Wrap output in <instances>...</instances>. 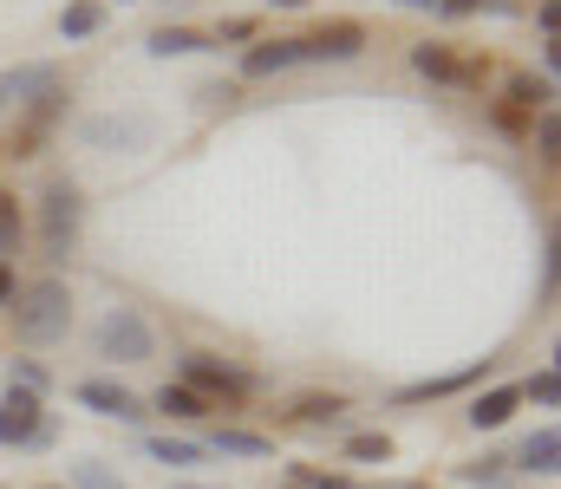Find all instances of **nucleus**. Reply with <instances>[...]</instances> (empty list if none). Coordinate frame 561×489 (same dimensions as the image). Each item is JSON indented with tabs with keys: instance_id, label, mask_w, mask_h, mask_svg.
Segmentation results:
<instances>
[{
	"instance_id": "obj_1",
	"label": "nucleus",
	"mask_w": 561,
	"mask_h": 489,
	"mask_svg": "<svg viewBox=\"0 0 561 489\" xmlns=\"http://www.w3.org/2000/svg\"><path fill=\"white\" fill-rule=\"evenodd\" d=\"M7 314H13V339L20 346H53V339L72 333V294H66V281H33V288L13 294Z\"/></svg>"
},
{
	"instance_id": "obj_2",
	"label": "nucleus",
	"mask_w": 561,
	"mask_h": 489,
	"mask_svg": "<svg viewBox=\"0 0 561 489\" xmlns=\"http://www.w3.org/2000/svg\"><path fill=\"white\" fill-rule=\"evenodd\" d=\"M79 229H85V196H79V183H46V196H39V248H46V261H66L72 248H79Z\"/></svg>"
},
{
	"instance_id": "obj_3",
	"label": "nucleus",
	"mask_w": 561,
	"mask_h": 489,
	"mask_svg": "<svg viewBox=\"0 0 561 489\" xmlns=\"http://www.w3.org/2000/svg\"><path fill=\"white\" fill-rule=\"evenodd\" d=\"M92 346H99V359H112V365H144L150 352H157V333L144 321L138 307H112L99 333H92Z\"/></svg>"
},
{
	"instance_id": "obj_4",
	"label": "nucleus",
	"mask_w": 561,
	"mask_h": 489,
	"mask_svg": "<svg viewBox=\"0 0 561 489\" xmlns=\"http://www.w3.org/2000/svg\"><path fill=\"white\" fill-rule=\"evenodd\" d=\"M183 385L196 392V398H222V405H236V398H249L255 392V379L249 372H236V365H222V359H209V352H183Z\"/></svg>"
},
{
	"instance_id": "obj_5",
	"label": "nucleus",
	"mask_w": 561,
	"mask_h": 489,
	"mask_svg": "<svg viewBox=\"0 0 561 489\" xmlns=\"http://www.w3.org/2000/svg\"><path fill=\"white\" fill-rule=\"evenodd\" d=\"M53 431H46V411H39V392H20V385H7V398H0V444H26V451H39Z\"/></svg>"
},
{
	"instance_id": "obj_6",
	"label": "nucleus",
	"mask_w": 561,
	"mask_h": 489,
	"mask_svg": "<svg viewBox=\"0 0 561 489\" xmlns=\"http://www.w3.org/2000/svg\"><path fill=\"white\" fill-rule=\"evenodd\" d=\"M366 53V26L359 20H333L320 33H300V59L307 66H340V59H359Z\"/></svg>"
},
{
	"instance_id": "obj_7",
	"label": "nucleus",
	"mask_w": 561,
	"mask_h": 489,
	"mask_svg": "<svg viewBox=\"0 0 561 489\" xmlns=\"http://www.w3.org/2000/svg\"><path fill=\"white\" fill-rule=\"evenodd\" d=\"M59 112H66V92H59V85H53V92H39V98H26V112H20V125H13V138H7V151H13V158H33V151L53 138Z\"/></svg>"
},
{
	"instance_id": "obj_8",
	"label": "nucleus",
	"mask_w": 561,
	"mask_h": 489,
	"mask_svg": "<svg viewBox=\"0 0 561 489\" xmlns=\"http://www.w3.org/2000/svg\"><path fill=\"white\" fill-rule=\"evenodd\" d=\"M79 405L99 411V418H118V424H144V398L125 392L118 379H85V385H79Z\"/></svg>"
},
{
	"instance_id": "obj_9",
	"label": "nucleus",
	"mask_w": 561,
	"mask_h": 489,
	"mask_svg": "<svg viewBox=\"0 0 561 489\" xmlns=\"http://www.w3.org/2000/svg\"><path fill=\"white\" fill-rule=\"evenodd\" d=\"M150 131H157L150 118H85V125H79V138L99 144V151H112V144H118V151H144Z\"/></svg>"
},
{
	"instance_id": "obj_10",
	"label": "nucleus",
	"mask_w": 561,
	"mask_h": 489,
	"mask_svg": "<svg viewBox=\"0 0 561 489\" xmlns=\"http://www.w3.org/2000/svg\"><path fill=\"white\" fill-rule=\"evenodd\" d=\"M412 66H419L424 79H437V85H477V79H483L477 66H457V53H450V46H431V39L412 46Z\"/></svg>"
},
{
	"instance_id": "obj_11",
	"label": "nucleus",
	"mask_w": 561,
	"mask_h": 489,
	"mask_svg": "<svg viewBox=\"0 0 561 489\" xmlns=\"http://www.w3.org/2000/svg\"><path fill=\"white\" fill-rule=\"evenodd\" d=\"M496 359H477V365H463V372H444V379H424V385H405L392 405H431V398H450V392H463V385H477L483 372H490Z\"/></svg>"
},
{
	"instance_id": "obj_12",
	"label": "nucleus",
	"mask_w": 561,
	"mask_h": 489,
	"mask_svg": "<svg viewBox=\"0 0 561 489\" xmlns=\"http://www.w3.org/2000/svg\"><path fill=\"white\" fill-rule=\"evenodd\" d=\"M287 66H300V39H262V46L242 53V72H249V79H275Z\"/></svg>"
},
{
	"instance_id": "obj_13",
	"label": "nucleus",
	"mask_w": 561,
	"mask_h": 489,
	"mask_svg": "<svg viewBox=\"0 0 561 489\" xmlns=\"http://www.w3.org/2000/svg\"><path fill=\"white\" fill-rule=\"evenodd\" d=\"M53 85H59L53 66H13V72H0V105H26L33 92H53Z\"/></svg>"
},
{
	"instance_id": "obj_14",
	"label": "nucleus",
	"mask_w": 561,
	"mask_h": 489,
	"mask_svg": "<svg viewBox=\"0 0 561 489\" xmlns=\"http://www.w3.org/2000/svg\"><path fill=\"white\" fill-rule=\"evenodd\" d=\"M144 46H150V59H183V53H209L216 39H209V33H196V26H157Z\"/></svg>"
},
{
	"instance_id": "obj_15",
	"label": "nucleus",
	"mask_w": 561,
	"mask_h": 489,
	"mask_svg": "<svg viewBox=\"0 0 561 489\" xmlns=\"http://www.w3.org/2000/svg\"><path fill=\"white\" fill-rule=\"evenodd\" d=\"M516 405H523V385H496V392H483V398L470 405V424H477V431H496V424L516 418Z\"/></svg>"
},
{
	"instance_id": "obj_16",
	"label": "nucleus",
	"mask_w": 561,
	"mask_h": 489,
	"mask_svg": "<svg viewBox=\"0 0 561 489\" xmlns=\"http://www.w3.org/2000/svg\"><path fill=\"white\" fill-rule=\"evenodd\" d=\"M105 26V7L99 0H72L66 13H59V39H92Z\"/></svg>"
},
{
	"instance_id": "obj_17",
	"label": "nucleus",
	"mask_w": 561,
	"mask_h": 489,
	"mask_svg": "<svg viewBox=\"0 0 561 489\" xmlns=\"http://www.w3.org/2000/svg\"><path fill=\"white\" fill-rule=\"evenodd\" d=\"M150 405H157L163 418H209V411H216V405H209V398H196L190 385H163V392H157Z\"/></svg>"
},
{
	"instance_id": "obj_18",
	"label": "nucleus",
	"mask_w": 561,
	"mask_h": 489,
	"mask_svg": "<svg viewBox=\"0 0 561 489\" xmlns=\"http://www.w3.org/2000/svg\"><path fill=\"white\" fill-rule=\"evenodd\" d=\"M556 457H561V438H556V424H542V431L523 444V457H516V464H523V470H536V477H549V470H556Z\"/></svg>"
},
{
	"instance_id": "obj_19",
	"label": "nucleus",
	"mask_w": 561,
	"mask_h": 489,
	"mask_svg": "<svg viewBox=\"0 0 561 489\" xmlns=\"http://www.w3.org/2000/svg\"><path fill=\"white\" fill-rule=\"evenodd\" d=\"M346 418V398H320V392H307V398H294V424H340Z\"/></svg>"
},
{
	"instance_id": "obj_20",
	"label": "nucleus",
	"mask_w": 561,
	"mask_h": 489,
	"mask_svg": "<svg viewBox=\"0 0 561 489\" xmlns=\"http://www.w3.org/2000/svg\"><path fill=\"white\" fill-rule=\"evenodd\" d=\"M144 451H150L157 464H170V470H190V464H203V444H190V438H144Z\"/></svg>"
},
{
	"instance_id": "obj_21",
	"label": "nucleus",
	"mask_w": 561,
	"mask_h": 489,
	"mask_svg": "<svg viewBox=\"0 0 561 489\" xmlns=\"http://www.w3.org/2000/svg\"><path fill=\"white\" fill-rule=\"evenodd\" d=\"M209 451H222V457H268V438H255V431H216Z\"/></svg>"
},
{
	"instance_id": "obj_22",
	"label": "nucleus",
	"mask_w": 561,
	"mask_h": 489,
	"mask_svg": "<svg viewBox=\"0 0 561 489\" xmlns=\"http://www.w3.org/2000/svg\"><path fill=\"white\" fill-rule=\"evenodd\" d=\"M510 98H516V105H529V112H536V105L549 112L556 85H549V79H536V72H516V79H510Z\"/></svg>"
},
{
	"instance_id": "obj_23",
	"label": "nucleus",
	"mask_w": 561,
	"mask_h": 489,
	"mask_svg": "<svg viewBox=\"0 0 561 489\" xmlns=\"http://www.w3.org/2000/svg\"><path fill=\"white\" fill-rule=\"evenodd\" d=\"M444 20H470V13H523V0H437Z\"/></svg>"
},
{
	"instance_id": "obj_24",
	"label": "nucleus",
	"mask_w": 561,
	"mask_h": 489,
	"mask_svg": "<svg viewBox=\"0 0 561 489\" xmlns=\"http://www.w3.org/2000/svg\"><path fill=\"white\" fill-rule=\"evenodd\" d=\"M346 457H353V464H386V457H392V438L359 431V438H346Z\"/></svg>"
},
{
	"instance_id": "obj_25",
	"label": "nucleus",
	"mask_w": 561,
	"mask_h": 489,
	"mask_svg": "<svg viewBox=\"0 0 561 489\" xmlns=\"http://www.w3.org/2000/svg\"><path fill=\"white\" fill-rule=\"evenodd\" d=\"M72 489H125V484H118L99 457H79V464H72Z\"/></svg>"
},
{
	"instance_id": "obj_26",
	"label": "nucleus",
	"mask_w": 561,
	"mask_h": 489,
	"mask_svg": "<svg viewBox=\"0 0 561 489\" xmlns=\"http://www.w3.org/2000/svg\"><path fill=\"white\" fill-rule=\"evenodd\" d=\"M457 477H463L470 489H496L503 477H510V464H503V457H483V464H463Z\"/></svg>"
},
{
	"instance_id": "obj_27",
	"label": "nucleus",
	"mask_w": 561,
	"mask_h": 489,
	"mask_svg": "<svg viewBox=\"0 0 561 489\" xmlns=\"http://www.w3.org/2000/svg\"><path fill=\"white\" fill-rule=\"evenodd\" d=\"M13 248H20V209L13 196H0V261H13Z\"/></svg>"
},
{
	"instance_id": "obj_28",
	"label": "nucleus",
	"mask_w": 561,
	"mask_h": 489,
	"mask_svg": "<svg viewBox=\"0 0 561 489\" xmlns=\"http://www.w3.org/2000/svg\"><path fill=\"white\" fill-rule=\"evenodd\" d=\"M523 398H536V405L549 411V405H556V398H561V379H556V365H542V372H536V379L523 385Z\"/></svg>"
},
{
	"instance_id": "obj_29",
	"label": "nucleus",
	"mask_w": 561,
	"mask_h": 489,
	"mask_svg": "<svg viewBox=\"0 0 561 489\" xmlns=\"http://www.w3.org/2000/svg\"><path fill=\"white\" fill-rule=\"evenodd\" d=\"M209 39H216V46H222V39H236V46H242V39H255V13H236V20H222Z\"/></svg>"
},
{
	"instance_id": "obj_30",
	"label": "nucleus",
	"mask_w": 561,
	"mask_h": 489,
	"mask_svg": "<svg viewBox=\"0 0 561 489\" xmlns=\"http://www.w3.org/2000/svg\"><path fill=\"white\" fill-rule=\"evenodd\" d=\"M13 385L20 392H46V365L39 359H13Z\"/></svg>"
},
{
	"instance_id": "obj_31",
	"label": "nucleus",
	"mask_w": 561,
	"mask_h": 489,
	"mask_svg": "<svg viewBox=\"0 0 561 489\" xmlns=\"http://www.w3.org/2000/svg\"><path fill=\"white\" fill-rule=\"evenodd\" d=\"M556 144H561V125H556V112H542V125H536V151L556 163Z\"/></svg>"
},
{
	"instance_id": "obj_32",
	"label": "nucleus",
	"mask_w": 561,
	"mask_h": 489,
	"mask_svg": "<svg viewBox=\"0 0 561 489\" xmlns=\"http://www.w3.org/2000/svg\"><path fill=\"white\" fill-rule=\"evenodd\" d=\"M536 26H542V33L556 39V0H536Z\"/></svg>"
},
{
	"instance_id": "obj_33",
	"label": "nucleus",
	"mask_w": 561,
	"mask_h": 489,
	"mask_svg": "<svg viewBox=\"0 0 561 489\" xmlns=\"http://www.w3.org/2000/svg\"><path fill=\"white\" fill-rule=\"evenodd\" d=\"M13 294H20V288H13V268L0 261V307H13Z\"/></svg>"
},
{
	"instance_id": "obj_34",
	"label": "nucleus",
	"mask_w": 561,
	"mask_h": 489,
	"mask_svg": "<svg viewBox=\"0 0 561 489\" xmlns=\"http://www.w3.org/2000/svg\"><path fill=\"white\" fill-rule=\"evenodd\" d=\"M392 7H405V13H437V0H392Z\"/></svg>"
},
{
	"instance_id": "obj_35",
	"label": "nucleus",
	"mask_w": 561,
	"mask_h": 489,
	"mask_svg": "<svg viewBox=\"0 0 561 489\" xmlns=\"http://www.w3.org/2000/svg\"><path fill=\"white\" fill-rule=\"evenodd\" d=\"M268 7H307V0H268Z\"/></svg>"
},
{
	"instance_id": "obj_36",
	"label": "nucleus",
	"mask_w": 561,
	"mask_h": 489,
	"mask_svg": "<svg viewBox=\"0 0 561 489\" xmlns=\"http://www.w3.org/2000/svg\"><path fill=\"white\" fill-rule=\"evenodd\" d=\"M176 489H203V484H176Z\"/></svg>"
},
{
	"instance_id": "obj_37",
	"label": "nucleus",
	"mask_w": 561,
	"mask_h": 489,
	"mask_svg": "<svg viewBox=\"0 0 561 489\" xmlns=\"http://www.w3.org/2000/svg\"><path fill=\"white\" fill-rule=\"evenodd\" d=\"M39 489H59V484H39Z\"/></svg>"
}]
</instances>
